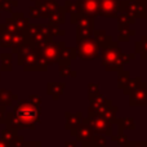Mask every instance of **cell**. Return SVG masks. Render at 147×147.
I'll list each match as a JSON object with an SVG mask.
<instances>
[{
  "label": "cell",
  "instance_id": "obj_11",
  "mask_svg": "<svg viewBox=\"0 0 147 147\" xmlns=\"http://www.w3.org/2000/svg\"><path fill=\"white\" fill-rule=\"evenodd\" d=\"M34 1H36V3H41V1H45V0H34Z\"/></svg>",
  "mask_w": 147,
  "mask_h": 147
},
{
  "label": "cell",
  "instance_id": "obj_8",
  "mask_svg": "<svg viewBox=\"0 0 147 147\" xmlns=\"http://www.w3.org/2000/svg\"><path fill=\"white\" fill-rule=\"evenodd\" d=\"M51 22L54 23V25H61V23L65 22V8H57L51 16Z\"/></svg>",
  "mask_w": 147,
  "mask_h": 147
},
{
  "label": "cell",
  "instance_id": "obj_1",
  "mask_svg": "<svg viewBox=\"0 0 147 147\" xmlns=\"http://www.w3.org/2000/svg\"><path fill=\"white\" fill-rule=\"evenodd\" d=\"M16 114H17V117L22 124L25 125H30L32 124L34 121H36L39 117V110L36 109L34 105L30 103H22L17 107L16 110Z\"/></svg>",
  "mask_w": 147,
  "mask_h": 147
},
{
  "label": "cell",
  "instance_id": "obj_2",
  "mask_svg": "<svg viewBox=\"0 0 147 147\" xmlns=\"http://www.w3.org/2000/svg\"><path fill=\"white\" fill-rule=\"evenodd\" d=\"M121 10H125L134 18H143L147 16L146 0H127L121 1Z\"/></svg>",
  "mask_w": 147,
  "mask_h": 147
},
{
  "label": "cell",
  "instance_id": "obj_5",
  "mask_svg": "<svg viewBox=\"0 0 147 147\" xmlns=\"http://www.w3.org/2000/svg\"><path fill=\"white\" fill-rule=\"evenodd\" d=\"M36 5H38L39 9H40L41 17H49V16L59 7L58 3L53 1V0H45V1H41V3H36Z\"/></svg>",
  "mask_w": 147,
  "mask_h": 147
},
{
  "label": "cell",
  "instance_id": "obj_6",
  "mask_svg": "<svg viewBox=\"0 0 147 147\" xmlns=\"http://www.w3.org/2000/svg\"><path fill=\"white\" fill-rule=\"evenodd\" d=\"M79 51L83 56H86L85 58H90L89 56H93V52L96 53L97 51V44L92 40H84L79 44Z\"/></svg>",
  "mask_w": 147,
  "mask_h": 147
},
{
  "label": "cell",
  "instance_id": "obj_7",
  "mask_svg": "<svg viewBox=\"0 0 147 147\" xmlns=\"http://www.w3.org/2000/svg\"><path fill=\"white\" fill-rule=\"evenodd\" d=\"M8 22L12 23V26L16 28H25L28 26V21L26 20V18L23 17V14H21V13H14L13 17L10 18V20H8Z\"/></svg>",
  "mask_w": 147,
  "mask_h": 147
},
{
  "label": "cell",
  "instance_id": "obj_9",
  "mask_svg": "<svg viewBox=\"0 0 147 147\" xmlns=\"http://www.w3.org/2000/svg\"><path fill=\"white\" fill-rule=\"evenodd\" d=\"M65 10H67V12H70L72 14V13H79L80 12V1H66L65 3Z\"/></svg>",
  "mask_w": 147,
  "mask_h": 147
},
{
  "label": "cell",
  "instance_id": "obj_4",
  "mask_svg": "<svg viewBox=\"0 0 147 147\" xmlns=\"http://www.w3.org/2000/svg\"><path fill=\"white\" fill-rule=\"evenodd\" d=\"M80 12L96 17L99 12V0H80Z\"/></svg>",
  "mask_w": 147,
  "mask_h": 147
},
{
  "label": "cell",
  "instance_id": "obj_10",
  "mask_svg": "<svg viewBox=\"0 0 147 147\" xmlns=\"http://www.w3.org/2000/svg\"><path fill=\"white\" fill-rule=\"evenodd\" d=\"M13 7H17V1H14V0H0V10L12 12Z\"/></svg>",
  "mask_w": 147,
  "mask_h": 147
},
{
  "label": "cell",
  "instance_id": "obj_3",
  "mask_svg": "<svg viewBox=\"0 0 147 147\" xmlns=\"http://www.w3.org/2000/svg\"><path fill=\"white\" fill-rule=\"evenodd\" d=\"M121 12V1L120 0H99V16L103 17H117Z\"/></svg>",
  "mask_w": 147,
  "mask_h": 147
}]
</instances>
